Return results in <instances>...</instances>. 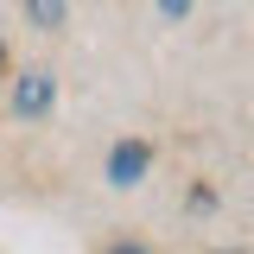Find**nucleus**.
<instances>
[{"instance_id": "nucleus-1", "label": "nucleus", "mask_w": 254, "mask_h": 254, "mask_svg": "<svg viewBox=\"0 0 254 254\" xmlns=\"http://www.w3.org/2000/svg\"><path fill=\"white\" fill-rule=\"evenodd\" d=\"M51 108V76L45 70H26L19 83H13V115H26V121H38Z\"/></svg>"}, {"instance_id": "nucleus-2", "label": "nucleus", "mask_w": 254, "mask_h": 254, "mask_svg": "<svg viewBox=\"0 0 254 254\" xmlns=\"http://www.w3.org/2000/svg\"><path fill=\"white\" fill-rule=\"evenodd\" d=\"M140 172H146V146L140 140H121L115 153H108V185H140Z\"/></svg>"}, {"instance_id": "nucleus-3", "label": "nucleus", "mask_w": 254, "mask_h": 254, "mask_svg": "<svg viewBox=\"0 0 254 254\" xmlns=\"http://www.w3.org/2000/svg\"><path fill=\"white\" fill-rule=\"evenodd\" d=\"M26 19L38 32H58L64 26V0H26Z\"/></svg>"}, {"instance_id": "nucleus-4", "label": "nucleus", "mask_w": 254, "mask_h": 254, "mask_svg": "<svg viewBox=\"0 0 254 254\" xmlns=\"http://www.w3.org/2000/svg\"><path fill=\"white\" fill-rule=\"evenodd\" d=\"M159 6H165V13H185V6H190V0H159Z\"/></svg>"}, {"instance_id": "nucleus-5", "label": "nucleus", "mask_w": 254, "mask_h": 254, "mask_svg": "<svg viewBox=\"0 0 254 254\" xmlns=\"http://www.w3.org/2000/svg\"><path fill=\"white\" fill-rule=\"evenodd\" d=\"M115 254H146V248H133V242H127V248H115Z\"/></svg>"}, {"instance_id": "nucleus-6", "label": "nucleus", "mask_w": 254, "mask_h": 254, "mask_svg": "<svg viewBox=\"0 0 254 254\" xmlns=\"http://www.w3.org/2000/svg\"><path fill=\"white\" fill-rule=\"evenodd\" d=\"M0 70H6V38H0Z\"/></svg>"}]
</instances>
